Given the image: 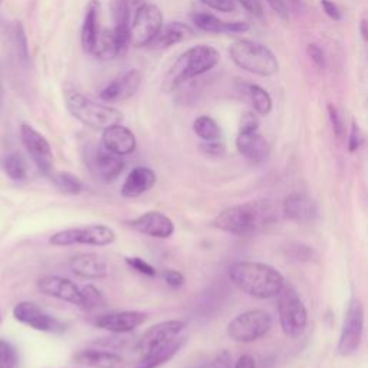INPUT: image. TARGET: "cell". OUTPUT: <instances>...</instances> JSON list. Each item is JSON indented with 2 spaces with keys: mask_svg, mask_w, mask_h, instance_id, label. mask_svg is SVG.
<instances>
[{
  "mask_svg": "<svg viewBox=\"0 0 368 368\" xmlns=\"http://www.w3.org/2000/svg\"><path fill=\"white\" fill-rule=\"evenodd\" d=\"M228 275L233 285L256 300L275 298L286 286L278 269L260 262H235L229 266Z\"/></svg>",
  "mask_w": 368,
  "mask_h": 368,
  "instance_id": "cell-1",
  "label": "cell"
},
{
  "mask_svg": "<svg viewBox=\"0 0 368 368\" xmlns=\"http://www.w3.org/2000/svg\"><path fill=\"white\" fill-rule=\"evenodd\" d=\"M220 55L217 49L209 45L193 46L179 57L175 65L170 68L163 81L164 91H173L187 81L200 77L219 64Z\"/></svg>",
  "mask_w": 368,
  "mask_h": 368,
  "instance_id": "cell-2",
  "label": "cell"
},
{
  "mask_svg": "<svg viewBox=\"0 0 368 368\" xmlns=\"http://www.w3.org/2000/svg\"><path fill=\"white\" fill-rule=\"evenodd\" d=\"M269 222H271V209L265 203L252 202L222 210L213 219L212 226L225 233L249 236Z\"/></svg>",
  "mask_w": 368,
  "mask_h": 368,
  "instance_id": "cell-3",
  "label": "cell"
},
{
  "mask_svg": "<svg viewBox=\"0 0 368 368\" xmlns=\"http://www.w3.org/2000/svg\"><path fill=\"white\" fill-rule=\"evenodd\" d=\"M65 105L71 115L94 130H105L115 124H121L124 115L114 107L95 103L78 91L65 92Z\"/></svg>",
  "mask_w": 368,
  "mask_h": 368,
  "instance_id": "cell-4",
  "label": "cell"
},
{
  "mask_svg": "<svg viewBox=\"0 0 368 368\" xmlns=\"http://www.w3.org/2000/svg\"><path fill=\"white\" fill-rule=\"evenodd\" d=\"M229 54L232 61L243 71L259 77H272L279 69V61L267 46L249 41L239 39L232 43Z\"/></svg>",
  "mask_w": 368,
  "mask_h": 368,
  "instance_id": "cell-5",
  "label": "cell"
},
{
  "mask_svg": "<svg viewBox=\"0 0 368 368\" xmlns=\"http://www.w3.org/2000/svg\"><path fill=\"white\" fill-rule=\"evenodd\" d=\"M115 232L105 225H88L71 228L57 232L49 239V243L58 248H68L73 244H88V246H108L115 242Z\"/></svg>",
  "mask_w": 368,
  "mask_h": 368,
  "instance_id": "cell-6",
  "label": "cell"
},
{
  "mask_svg": "<svg viewBox=\"0 0 368 368\" xmlns=\"http://www.w3.org/2000/svg\"><path fill=\"white\" fill-rule=\"evenodd\" d=\"M279 323L285 335L298 338L308 324V312L298 293L290 286H285L278 295Z\"/></svg>",
  "mask_w": 368,
  "mask_h": 368,
  "instance_id": "cell-7",
  "label": "cell"
},
{
  "mask_svg": "<svg viewBox=\"0 0 368 368\" xmlns=\"http://www.w3.org/2000/svg\"><path fill=\"white\" fill-rule=\"evenodd\" d=\"M272 328V316L263 309L242 312L228 325V337L236 342H253Z\"/></svg>",
  "mask_w": 368,
  "mask_h": 368,
  "instance_id": "cell-8",
  "label": "cell"
},
{
  "mask_svg": "<svg viewBox=\"0 0 368 368\" xmlns=\"http://www.w3.org/2000/svg\"><path fill=\"white\" fill-rule=\"evenodd\" d=\"M362 331L364 307L357 297H353L348 302V308L344 316V323H342L341 335L337 346V351L341 357H350L358 350L361 344Z\"/></svg>",
  "mask_w": 368,
  "mask_h": 368,
  "instance_id": "cell-9",
  "label": "cell"
},
{
  "mask_svg": "<svg viewBox=\"0 0 368 368\" xmlns=\"http://www.w3.org/2000/svg\"><path fill=\"white\" fill-rule=\"evenodd\" d=\"M163 23V12L156 5L144 3L134 12L131 22V46H150L160 34Z\"/></svg>",
  "mask_w": 368,
  "mask_h": 368,
  "instance_id": "cell-10",
  "label": "cell"
},
{
  "mask_svg": "<svg viewBox=\"0 0 368 368\" xmlns=\"http://www.w3.org/2000/svg\"><path fill=\"white\" fill-rule=\"evenodd\" d=\"M19 135L23 147L27 149L38 170L47 177L51 176L54 173V153L49 141L28 124L20 126Z\"/></svg>",
  "mask_w": 368,
  "mask_h": 368,
  "instance_id": "cell-11",
  "label": "cell"
},
{
  "mask_svg": "<svg viewBox=\"0 0 368 368\" xmlns=\"http://www.w3.org/2000/svg\"><path fill=\"white\" fill-rule=\"evenodd\" d=\"M15 320L23 325H27L35 331L59 334L65 331V324H62L58 318L47 314L35 302L22 301L13 308Z\"/></svg>",
  "mask_w": 368,
  "mask_h": 368,
  "instance_id": "cell-12",
  "label": "cell"
},
{
  "mask_svg": "<svg viewBox=\"0 0 368 368\" xmlns=\"http://www.w3.org/2000/svg\"><path fill=\"white\" fill-rule=\"evenodd\" d=\"M147 321V314L141 311H118L98 315L92 325L112 334H128L135 331Z\"/></svg>",
  "mask_w": 368,
  "mask_h": 368,
  "instance_id": "cell-13",
  "label": "cell"
},
{
  "mask_svg": "<svg viewBox=\"0 0 368 368\" xmlns=\"http://www.w3.org/2000/svg\"><path fill=\"white\" fill-rule=\"evenodd\" d=\"M36 286L42 293H45V295L47 297L69 302L81 309L84 307L81 288L68 278H62L57 275L42 277L41 279H38Z\"/></svg>",
  "mask_w": 368,
  "mask_h": 368,
  "instance_id": "cell-14",
  "label": "cell"
},
{
  "mask_svg": "<svg viewBox=\"0 0 368 368\" xmlns=\"http://www.w3.org/2000/svg\"><path fill=\"white\" fill-rule=\"evenodd\" d=\"M128 225L133 230L154 239H168L176 230L173 220L161 212L142 213L128 222Z\"/></svg>",
  "mask_w": 368,
  "mask_h": 368,
  "instance_id": "cell-15",
  "label": "cell"
},
{
  "mask_svg": "<svg viewBox=\"0 0 368 368\" xmlns=\"http://www.w3.org/2000/svg\"><path fill=\"white\" fill-rule=\"evenodd\" d=\"M184 327H186V324L183 321H179V320H170V321L159 323V324L150 327L142 334V337L138 342V348H140L141 354H145V353H149L154 348L165 346V344H168L170 341L179 338V335L184 330Z\"/></svg>",
  "mask_w": 368,
  "mask_h": 368,
  "instance_id": "cell-16",
  "label": "cell"
},
{
  "mask_svg": "<svg viewBox=\"0 0 368 368\" xmlns=\"http://www.w3.org/2000/svg\"><path fill=\"white\" fill-rule=\"evenodd\" d=\"M142 73L138 69H130L128 72L122 73L118 78L112 80L101 92V100L105 103H118L126 101L128 98L134 96L141 87Z\"/></svg>",
  "mask_w": 368,
  "mask_h": 368,
  "instance_id": "cell-17",
  "label": "cell"
},
{
  "mask_svg": "<svg viewBox=\"0 0 368 368\" xmlns=\"http://www.w3.org/2000/svg\"><path fill=\"white\" fill-rule=\"evenodd\" d=\"M284 214L290 222L307 225L318 216V206L305 193H292L284 200Z\"/></svg>",
  "mask_w": 368,
  "mask_h": 368,
  "instance_id": "cell-18",
  "label": "cell"
},
{
  "mask_svg": "<svg viewBox=\"0 0 368 368\" xmlns=\"http://www.w3.org/2000/svg\"><path fill=\"white\" fill-rule=\"evenodd\" d=\"M124 167L126 164L121 160V157L108 152L104 145L98 147L92 153L91 170L98 179L104 182L115 180L124 171Z\"/></svg>",
  "mask_w": 368,
  "mask_h": 368,
  "instance_id": "cell-19",
  "label": "cell"
},
{
  "mask_svg": "<svg viewBox=\"0 0 368 368\" xmlns=\"http://www.w3.org/2000/svg\"><path fill=\"white\" fill-rule=\"evenodd\" d=\"M103 145L119 157L130 156L137 149V138L134 133L121 124H115L103 131Z\"/></svg>",
  "mask_w": 368,
  "mask_h": 368,
  "instance_id": "cell-20",
  "label": "cell"
},
{
  "mask_svg": "<svg viewBox=\"0 0 368 368\" xmlns=\"http://www.w3.org/2000/svg\"><path fill=\"white\" fill-rule=\"evenodd\" d=\"M157 183V175L156 171L150 167H142L138 165L133 168L124 184L121 186V196L126 199H135L152 190L154 184Z\"/></svg>",
  "mask_w": 368,
  "mask_h": 368,
  "instance_id": "cell-21",
  "label": "cell"
},
{
  "mask_svg": "<svg viewBox=\"0 0 368 368\" xmlns=\"http://www.w3.org/2000/svg\"><path fill=\"white\" fill-rule=\"evenodd\" d=\"M69 267L82 279H103L108 275V263L95 253H80L69 260Z\"/></svg>",
  "mask_w": 368,
  "mask_h": 368,
  "instance_id": "cell-22",
  "label": "cell"
},
{
  "mask_svg": "<svg viewBox=\"0 0 368 368\" xmlns=\"http://www.w3.org/2000/svg\"><path fill=\"white\" fill-rule=\"evenodd\" d=\"M73 362L91 368H124L126 362L119 354L110 350L87 348L73 354Z\"/></svg>",
  "mask_w": 368,
  "mask_h": 368,
  "instance_id": "cell-23",
  "label": "cell"
},
{
  "mask_svg": "<svg viewBox=\"0 0 368 368\" xmlns=\"http://www.w3.org/2000/svg\"><path fill=\"white\" fill-rule=\"evenodd\" d=\"M237 152L253 164L263 163L269 156V144L258 133H239L236 138Z\"/></svg>",
  "mask_w": 368,
  "mask_h": 368,
  "instance_id": "cell-24",
  "label": "cell"
},
{
  "mask_svg": "<svg viewBox=\"0 0 368 368\" xmlns=\"http://www.w3.org/2000/svg\"><path fill=\"white\" fill-rule=\"evenodd\" d=\"M191 20L196 28H199L203 32L209 34H239L248 32L249 27L244 22H223L214 15L196 12L191 15Z\"/></svg>",
  "mask_w": 368,
  "mask_h": 368,
  "instance_id": "cell-25",
  "label": "cell"
},
{
  "mask_svg": "<svg viewBox=\"0 0 368 368\" xmlns=\"http://www.w3.org/2000/svg\"><path fill=\"white\" fill-rule=\"evenodd\" d=\"M193 36V31L189 24L183 22H170L161 28L160 34L152 42V49H167L173 45L189 41Z\"/></svg>",
  "mask_w": 368,
  "mask_h": 368,
  "instance_id": "cell-26",
  "label": "cell"
},
{
  "mask_svg": "<svg viewBox=\"0 0 368 368\" xmlns=\"http://www.w3.org/2000/svg\"><path fill=\"white\" fill-rule=\"evenodd\" d=\"M184 344H186V338H180V337L170 341L165 346H161L159 348H154L149 353L142 354L135 368H159L173 358L183 348Z\"/></svg>",
  "mask_w": 368,
  "mask_h": 368,
  "instance_id": "cell-27",
  "label": "cell"
},
{
  "mask_svg": "<svg viewBox=\"0 0 368 368\" xmlns=\"http://www.w3.org/2000/svg\"><path fill=\"white\" fill-rule=\"evenodd\" d=\"M98 23H100V2H98V0H92L87 8L81 29V43L84 51L88 54H92L98 34L101 31Z\"/></svg>",
  "mask_w": 368,
  "mask_h": 368,
  "instance_id": "cell-28",
  "label": "cell"
},
{
  "mask_svg": "<svg viewBox=\"0 0 368 368\" xmlns=\"http://www.w3.org/2000/svg\"><path fill=\"white\" fill-rule=\"evenodd\" d=\"M92 55L98 59L103 61H111L119 57L118 51V43L115 38L114 29H101L98 34Z\"/></svg>",
  "mask_w": 368,
  "mask_h": 368,
  "instance_id": "cell-29",
  "label": "cell"
},
{
  "mask_svg": "<svg viewBox=\"0 0 368 368\" xmlns=\"http://www.w3.org/2000/svg\"><path fill=\"white\" fill-rule=\"evenodd\" d=\"M2 170L13 182H24L28 177V163L20 153H10L2 160Z\"/></svg>",
  "mask_w": 368,
  "mask_h": 368,
  "instance_id": "cell-30",
  "label": "cell"
},
{
  "mask_svg": "<svg viewBox=\"0 0 368 368\" xmlns=\"http://www.w3.org/2000/svg\"><path fill=\"white\" fill-rule=\"evenodd\" d=\"M49 177H51L55 187L65 194L77 196L85 190L81 179H78L75 175L69 173V171H54Z\"/></svg>",
  "mask_w": 368,
  "mask_h": 368,
  "instance_id": "cell-31",
  "label": "cell"
},
{
  "mask_svg": "<svg viewBox=\"0 0 368 368\" xmlns=\"http://www.w3.org/2000/svg\"><path fill=\"white\" fill-rule=\"evenodd\" d=\"M193 131L203 141H214L222 137V130H220L217 122L209 115H200L193 122Z\"/></svg>",
  "mask_w": 368,
  "mask_h": 368,
  "instance_id": "cell-32",
  "label": "cell"
},
{
  "mask_svg": "<svg viewBox=\"0 0 368 368\" xmlns=\"http://www.w3.org/2000/svg\"><path fill=\"white\" fill-rule=\"evenodd\" d=\"M249 98L255 111L259 115H267L272 111V98L259 85H249Z\"/></svg>",
  "mask_w": 368,
  "mask_h": 368,
  "instance_id": "cell-33",
  "label": "cell"
},
{
  "mask_svg": "<svg viewBox=\"0 0 368 368\" xmlns=\"http://www.w3.org/2000/svg\"><path fill=\"white\" fill-rule=\"evenodd\" d=\"M19 353L10 341L0 338V368H19Z\"/></svg>",
  "mask_w": 368,
  "mask_h": 368,
  "instance_id": "cell-34",
  "label": "cell"
},
{
  "mask_svg": "<svg viewBox=\"0 0 368 368\" xmlns=\"http://www.w3.org/2000/svg\"><path fill=\"white\" fill-rule=\"evenodd\" d=\"M82 290V300H84V311H92L96 308L105 307V298L103 295V292L94 285H85L81 288Z\"/></svg>",
  "mask_w": 368,
  "mask_h": 368,
  "instance_id": "cell-35",
  "label": "cell"
},
{
  "mask_svg": "<svg viewBox=\"0 0 368 368\" xmlns=\"http://www.w3.org/2000/svg\"><path fill=\"white\" fill-rule=\"evenodd\" d=\"M12 35H13L15 46H16L17 55L20 57V61H22L23 64H28V62H29V46H28V38H27V34H24V29H23V27H22V23H20V22H15L13 29H12Z\"/></svg>",
  "mask_w": 368,
  "mask_h": 368,
  "instance_id": "cell-36",
  "label": "cell"
},
{
  "mask_svg": "<svg viewBox=\"0 0 368 368\" xmlns=\"http://www.w3.org/2000/svg\"><path fill=\"white\" fill-rule=\"evenodd\" d=\"M124 260L128 265V267H131L133 271H135L140 275L149 277V278H156L159 275L157 269L152 263L144 260L142 258H138V256H126Z\"/></svg>",
  "mask_w": 368,
  "mask_h": 368,
  "instance_id": "cell-37",
  "label": "cell"
},
{
  "mask_svg": "<svg viewBox=\"0 0 368 368\" xmlns=\"http://www.w3.org/2000/svg\"><path fill=\"white\" fill-rule=\"evenodd\" d=\"M327 110H328V115H330V119H331V126H332V130H334L335 137L338 140H342V138H344V135H346L344 121H342L338 110L332 104H328Z\"/></svg>",
  "mask_w": 368,
  "mask_h": 368,
  "instance_id": "cell-38",
  "label": "cell"
},
{
  "mask_svg": "<svg viewBox=\"0 0 368 368\" xmlns=\"http://www.w3.org/2000/svg\"><path fill=\"white\" fill-rule=\"evenodd\" d=\"M163 278H164V282L171 289H180L186 282L184 275L182 272L176 271V269H167V271H164V274H163Z\"/></svg>",
  "mask_w": 368,
  "mask_h": 368,
  "instance_id": "cell-39",
  "label": "cell"
},
{
  "mask_svg": "<svg viewBox=\"0 0 368 368\" xmlns=\"http://www.w3.org/2000/svg\"><path fill=\"white\" fill-rule=\"evenodd\" d=\"M308 55L311 58V61L320 68L324 69L327 66V59H325V54L323 51V47L316 43H311L308 46Z\"/></svg>",
  "mask_w": 368,
  "mask_h": 368,
  "instance_id": "cell-40",
  "label": "cell"
},
{
  "mask_svg": "<svg viewBox=\"0 0 368 368\" xmlns=\"http://www.w3.org/2000/svg\"><path fill=\"white\" fill-rule=\"evenodd\" d=\"M200 149L207 156H223L226 152V147L225 144L220 141V140H214V141H205Z\"/></svg>",
  "mask_w": 368,
  "mask_h": 368,
  "instance_id": "cell-41",
  "label": "cell"
},
{
  "mask_svg": "<svg viewBox=\"0 0 368 368\" xmlns=\"http://www.w3.org/2000/svg\"><path fill=\"white\" fill-rule=\"evenodd\" d=\"M207 8L217 12H233L235 10V0H200Z\"/></svg>",
  "mask_w": 368,
  "mask_h": 368,
  "instance_id": "cell-42",
  "label": "cell"
},
{
  "mask_svg": "<svg viewBox=\"0 0 368 368\" xmlns=\"http://www.w3.org/2000/svg\"><path fill=\"white\" fill-rule=\"evenodd\" d=\"M258 128H259V121L256 115H253L252 112L243 114L240 119L239 133H253V131H258Z\"/></svg>",
  "mask_w": 368,
  "mask_h": 368,
  "instance_id": "cell-43",
  "label": "cell"
},
{
  "mask_svg": "<svg viewBox=\"0 0 368 368\" xmlns=\"http://www.w3.org/2000/svg\"><path fill=\"white\" fill-rule=\"evenodd\" d=\"M237 2L240 3V6L249 12L252 16L258 17V19H262L265 12H263V8H262V3L259 2V0H237Z\"/></svg>",
  "mask_w": 368,
  "mask_h": 368,
  "instance_id": "cell-44",
  "label": "cell"
},
{
  "mask_svg": "<svg viewBox=\"0 0 368 368\" xmlns=\"http://www.w3.org/2000/svg\"><path fill=\"white\" fill-rule=\"evenodd\" d=\"M205 368H232V355L228 351H220Z\"/></svg>",
  "mask_w": 368,
  "mask_h": 368,
  "instance_id": "cell-45",
  "label": "cell"
},
{
  "mask_svg": "<svg viewBox=\"0 0 368 368\" xmlns=\"http://www.w3.org/2000/svg\"><path fill=\"white\" fill-rule=\"evenodd\" d=\"M267 5L274 9V12L282 19L288 20L289 19V12H288V5L285 0H266Z\"/></svg>",
  "mask_w": 368,
  "mask_h": 368,
  "instance_id": "cell-46",
  "label": "cell"
},
{
  "mask_svg": "<svg viewBox=\"0 0 368 368\" xmlns=\"http://www.w3.org/2000/svg\"><path fill=\"white\" fill-rule=\"evenodd\" d=\"M360 145H361V133L358 130V126L355 124V122H353L350 138H348V152L355 153L360 149Z\"/></svg>",
  "mask_w": 368,
  "mask_h": 368,
  "instance_id": "cell-47",
  "label": "cell"
},
{
  "mask_svg": "<svg viewBox=\"0 0 368 368\" xmlns=\"http://www.w3.org/2000/svg\"><path fill=\"white\" fill-rule=\"evenodd\" d=\"M321 6H323L325 15H327L328 17H331L332 20L338 22V20L342 19V15H341L338 6L334 5V2H331V0H321Z\"/></svg>",
  "mask_w": 368,
  "mask_h": 368,
  "instance_id": "cell-48",
  "label": "cell"
},
{
  "mask_svg": "<svg viewBox=\"0 0 368 368\" xmlns=\"http://www.w3.org/2000/svg\"><path fill=\"white\" fill-rule=\"evenodd\" d=\"M292 258L297 260H309L312 256V249L309 246H304V244H297L295 248H292Z\"/></svg>",
  "mask_w": 368,
  "mask_h": 368,
  "instance_id": "cell-49",
  "label": "cell"
},
{
  "mask_svg": "<svg viewBox=\"0 0 368 368\" xmlns=\"http://www.w3.org/2000/svg\"><path fill=\"white\" fill-rule=\"evenodd\" d=\"M235 368H256V361L253 357L244 354L239 357V360L235 364Z\"/></svg>",
  "mask_w": 368,
  "mask_h": 368,
  "instance_id": "cell-50",
  "label": "cell"
},
{
  "mask_svg": "<svg viewBox=\"0 0 368 368\" xmlns=\"http://www.w3.org/2000/svg\"><path fill=\"white\" fill-rule=\"evenodd\" d=\"M361 34H362L364 39L368 41V23L365 20H362V23H361Z\"/></svg>",
  "mask_w": 368,
  "mask_h": 368,
  "instance_id": "cell-51",
  "label": "cell"
},
{
  "mask_svg": "<svg viewBox=\"0 0 368 368\" xmlns=\"http://www.w3.org/2000/svg\"><path fill=\"white\" fill-rule=\"evenodd\" d=\"M124 2H127L131 8H140V6H142L144 3H142V0H124Z\"/></svg>",
  "mask_w": 368,
  "mask_h": 368,
  "instance_id": "cell-52",
  "label": "cell"
},
{
  "mask_svg": "<svg viewBox=\"0 0 368 368\" xmlns=\"http://www.w3.org/2000/svg\"><path fill=\"white\" fill-rule=\"evenodd\" d=\"M3 104V82H2V72H0V108Z\"/></svg>",
  "mask_w": 368,
  "mask_h": 368,
  "instance_id": "cell-53",
  "label": "cell"
},
{
  "mask_svg": "<svg viewBox=\"0 0 368 368\" xmlns=\"http://www.w3.org/2000/svg\"><path fill=\"white\" fill-rule=\"evenodd\" d=\"M3 5V0H0V6H2Z\"/></svg>",
  "mask_w": 368,
  "mask_h": 368,
  "instance_id": "cell-54",
  "label": "cell"
},
{
  "mask_svg": "<svg viewBox=\"0 0 368 368\" xmlns=\"http://www.w3.org/2000/svg\"><path fill=\"white\" fill-rule=\"evenodd\" d=\"M0 324H2V315H0Z\"/></svg>",
  "mask_w": 368,
  "mask_h": 368,
  "instance_id": "cell-55",
  "label": "cell"
}]
</instances>
